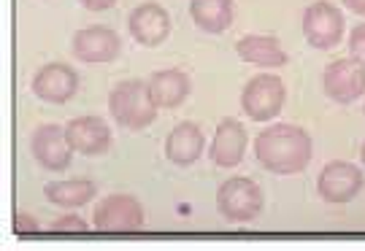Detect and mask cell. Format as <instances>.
Instances as JSON below:
<instances>
[{
  "mask_svg": "<svg viewBox=\"0 0 365 251\" xmlns=\"http://www.w3.org/2000/svg\"><path fill=\"white\" fill-rule=\"evenodd\" d=\"M312 154V135L298 124H271L255 138V157L265 171L276 176H292V173L306 171Z\"/></svg>",
  "mask_w": 365,
  "mask_h": 251,
  "instance_id": "obj_1",
  "label": "cell"
},
{
  "mask_svg": "<svg viewBox=\"0 0 365 251\" xmlns=\"http://www.w3.org/2000/svg\"><path fill=\"white\" fill-rule=\"evenodd\" d=\"M108 114L125 130H144L157 119V103L141 79L119 81L108 92Z\"/></svg>",
  "mask_w": 365,
  "mask_h": 251,
  "instance_id": "obj_2",
  "label": "cell"
},
{
  "mask_svg": "<svg viewBox=\"0 0 365 251\" xmlns=\"http://www.w3.org/2000/svg\"><path fill=\"white\" fill-rule=\"evenodd\" d=\"M217 208L220 213L233 222V225H247L252 219H257L262 211V192L247 176H235L227 178L217 189Z\"/></svg>",
  "mask_w": 365,
  "mask_h": 251,
  "instance_id": "obj_3",
  "label": "cell"
},
{
  "mask_svg": "<svg viewBox=\"0 0 365 251\" xmlns=\"http://www.w3.org/2000/svg\"><path fill=\"white\" fill-rule=\"evenodd\" d=\"M284 97H287L284 81L274 73H257L247 81V87L241 92V108L249 119L268 122L279 117V111L284 106Z\"/></svg>",
  "mask_w": 365,
  "mask_h": 251,
  "instance_id": "obj_4",
  "label": "cell"
},
{
  "mask_svg": "<svg viewBox=\"0 0 365 251\" xmlns=\"http://www.w3.org/2000/svg\"><path fill=\"white\" fill-rule=\"evenodd\" d=\"M92 227L101 233H133L144 227V205L133 195L117 192L95 205Z\"/></svg>",
  "mask_w": 365,
  "mask_h": 251,
  "instance_id": "obj_5",
  "label": "cell"
},
{
  "mask_svg": "<svg viewBox=\"0 0 365 251\" xmlns=\"http://www.w3.org/2000/svg\"><path fill=\"white\" fill-rule=\"evenodd\" d=\"M303 36L314 49H322V52L339 46L344 38V14L339 6L327 0L312 3L303 14Z\"/></svg>",
  "mask_w": 365,
  "mask_h": 251,
  "instance_id": "obj_6",
  "label": "cell"
},
{
  "mask_svg": "<svg viewBox=\"0 0 365 251\" xmlns=\"http://www.w3.org/2000/svg\"><path fill=\"white\" fill-rule=\"evenodd\" d=\"M322 90L330 100H336L341 106L354 103L365 95V65L354 57L333 60L322 73Z\"/></svg>",
  "mask_w": 365,
  "mask_h": 251,
  "instance_id": "obj_7",
  "label": "cell"
},
{
  "mask_svg": "<svg viewBox=\"0 0 365 251\" xmlns=\"http://www.w3.org/2000/svg\"><path fill=\"white\" fill-rule=\"evenodd\" d=\"M365 184L363 171L352 165V162H344V159H333L327 162L319 178H317V192L322 195L325 203L341 205V203H349L360 195V189Z\"/></svg>",
  "mask_w": 365,
  "mask_h": 251,
  "instance_id": "obj_8",
  "label": "cell"
},
{
  "mask_svg": "<svg viewBox=\"0 0 365 251\" xmlns=\"http://www.w3.org/2000/svg\"><path fill=\"white\" fill-rule=\"evenodd\" d=\"M30 151H33V157L41 168L54 173L66 171L71 165V157H73L66 127H60V124H41L30 138Z\"/></svg>",
  "mask_w": 365,
  "mask_h": 251,
  "instance_id": "obj_9",
  "label": "cell"
},
{
  "mask_svg": "<svg viewBox=\"0 0 365 251\" xmlns=\"http://www.w3.org/2000/svg\"><path fill=\"white\" fill-rule=\"evenodd\" d=\"M119 52H122V41L111 27L90 25L81 27L73 36V54H76V60L87 63V65L111 63L119 57Z\"/></svg>",
  "mask_w": 365,
  "mask_h": 251,
  "instance_id": "obj_10",
  "label": "cell"
},
{
  "mask_svg": "<svg viewBox=\"0 0 365 251\" xmlns=\"http://www.w3.org/2000/svg\"><path fill=\"white\" fill-rule=\"evenodd\" d=\"M78 90V73L66 63H49L33 76V95L43 103L63 106Z\"/></svg>",
  "mask_w": 365,
  "mask_h": 251,
  "instance_id": "obj_11",
  "label": "cell"
},
{
  "mask_svg": "<svg viewBox=\"0 0 365 251\" xmlns=\"http://www.w3.org/2000/svg\"><path fill=\"white\" fill-rule=\"evenodd\" d=\"M68 144L84 157H101L111 146V130L101 117H76L66 124Z\"/></svg>",
  "mask_w": 365,
  "mask_h": 251,
  "instance_id": "obj_12",
  "label": "cell"
},
{
  "mask_svg": "<svg viewBox=\"0 0 365 251\" xmlns=\"http://www.w3.org/2000/svg\"><path fill=\"white\" fill-rule=\"evenodd\" d=\"M128 25L141 46H160L170 36V14L160 3H141L133 9Z\"/></svg>",
  "mask_w": 365,
  "mask_h": 251,
  "instance_id": "obj_13",
  "label": "cell"
},
{
  "mask_svg": "<svg viewBox=\"0 0 365 251\" xmlns=\"http://www.w3.org/2000/svg\"><path fill=\"white\" fill-rule=\"evenodd\" d=\"M244 151H247V127L233 117L222 119L211 141V162L217 168H235L244 159Z\"/></svg>",
  "mask_w": 365,
  "mask_h": 251,
  "instance_id": "obj_14",
  "label": "cell"
},
{
  "mask_svg": "<svg viewBox=\"0 0 365 251\" xmlns=\"http://www.w3.org/2000/svg\"><path fill=\"white\" fill-rule=\"evenodd\" d=\"M203 146H206V138H203V130L195 122H179L165 138V157L173 165L187 168L203 154Z\"/></svg>",
  "mask_w": 365,
  "mask_h": 251,
  "instance_id": "obj_15",
  "label": "cell"
},
{
  "mask_svg": "<svg viewBox=\"0 0 365 251\" xmlns=\"http://www.w3.org/2000/svg\"><path fill=\"white\" fill-rule=\"evenodd\" d=\"M149 92L155 97L157 108H179L192 92V81L184 70H157L149 76Z\"/></svg>",
  "mask_w": 365,
  "mask_h": 251,
  "instance_id": "obj_16",
  "label": "cell"
},
{
  "mask_svg": "<svg viewBox=\"0 0 365 251\" xmlns=\"http://www.w3.org/2000/svg\"><path fill=\"white\" fill-rule=\"evenodd\" d=\"M235 54L249 65L282 68L289 63L287 52L282 49L279 38H274V36H244L235 43Z\"/></svg>",
  "mask_w": 365,
  "mask_h": 251,
  "instance_id": "obj_17",
  "label": "cell"
},
{
  "mask_svg": "<svg viewBox=\"0 0 365 251\" xmlns=\"http://www.w3.org/2000/svg\"><path fill=\"white\" fill-rule=\"evenodd\" d=\"M190 16L206 33H225L233 25V0H190Z\"/></svg>",
  "mask_w": 365,
  "mask_h": 251,
  "instance_id": "obj_18",
  "label": "cell"
},
{
  "mask_svg": "<svg viewBox=\"0 0 365 251\" xmlns=\"http://www.w3.org/2000/svg\"><path fill=\"white\" fill-rule=\"evenodd\" d=\"M43 195L52 205L60 208H78L84 203H90L98 195V186L87 178H68V181H52L43 186Z\"/></svg>",
  "mask_w": 365,
  "mask_h": 251,
  "instance_id": "obj_19",
  "label": "cell"
},
{
  "mask_svg": "<svg viewBox=\"0 0 365 251\" xmlns=\"http://www.w3.org/2000/svg\"><path fill=\"white\" fill-rule=\"evenodd\" d=\"M49 230H52V233H87L90 225H87L81 216H76V213H68V216L54 219L52 225H49Z\"/></svg>",
  "mask_w": 365,
  "mask_h": 251,
  "instance_id": "obj_20",
  "label": "cell"
},
{
  "mask_svg": "<svg viewBox=\"0 0 365 251\" xmlns=\"http://www.w3.org/2000/svg\"><path fill=\"white\" fill-rule=\"evenodd\" d=\"M349 52H352L354 60H360L365 65V22L352 30V36H349Z\"/></svg>",
  "mask_w": 365,
  "mask_h": 251,
  "instance_id": "obj_21",
  "label": "cell"
},
{
  "mask_svg": "<svg viewBox=\"0 0 365 251\" xmlns=\"http://www.w3.org/2000/svg\"><path fill=\"white\" fill-rule=\"evenodd\" d=\"M14 230H16V233H33V230H38V222H36V219H30L27 213H16V219H14Z\"/></svg>",
  "mask_w": 365,
  "mask_h": 251,
  "instance_id": "obj_22",
  "label": "cell"
},
{
  "mask_svg": "<svg viewBox=\"0 0 365 251\" xmlns=\"http://www.w3.org/2000/svg\"><path fill=\"white\" fill-rule=\"evenodd\" d=\"M84 9H90V11H106V9H111L117 0H78Z\"/></svg>",
  "mask_w": 365,
  "mask_h": 251,
  "instance_id": "obj_23",
  "label": "cell"
},
{
  "mask_svg": "<svg viewBox=\"0 0 365 251\" xmlns=\"http://www.w3.org/2000/svg\"><path fill=\"white\" fill-rule=\"evenodd\" d=\"M344 6L354 14H363L365 16V0H344Z\"/></svg>",
  "mask_w": 365,
  "mask_h": 251,
  "instance_id": "obj_24",
  "label": "cell"
},
{
  "mask_svg": "<svg viewBox=\"0 0 365 251\" xmlns=\"http://www.w3.org/2000/svg\"><path fill=\"white\" fill-rule=\"evenodd\" d=\"M360 157H363V165H365V144H363V149H360Z\"/></svg>",
  "mask_w": 365,
  "mask_h": 251,
  "instance_id": "obj_25",
  "label": "cell"
},
{
  "mask_svg": "<svg viewBox=\"0 0 365 251\" xmlns=\"http://www.w3.org/2000/svg\"><path fill=\"white\" fill-rule=\"evenodd\" d=\"M363 111H365V108H363Z\"/></svg>",
  "mask_w": 365,
  "mask_h": 251,
  "instance_id": "obj_26",
  "label": "cell"
}]
</instances>
